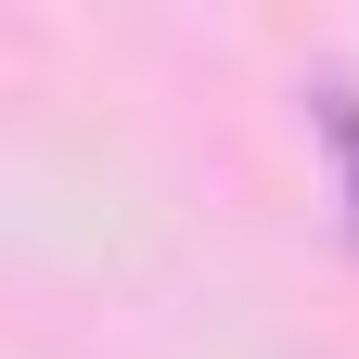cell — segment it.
Wrapping results in <instances>:
<instances>
[{"label":"cell","mask_w":359,"mask_h":359,"mask_svg":"<svg viewBox=\"0 0 359 359\" xmlns=\"http://www.w3.org/2000/svg\"><path fill=\"white\" fill-rule=\"evenodd\" d=\"M321 128H334V154H346V180H359V90H321Z\"/></svg>","instance_id":"obj_1"}]
</instances>
